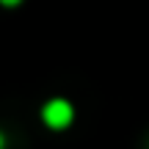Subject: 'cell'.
Returning <instances> with one entry per match:
<instances>
[{"label": "cell", "mask_w": 149, "mask_h": 149, "mask_svg": "<svg viewBox=\"0 0 149 149\" xmlns=\"http://www.w3.org/2000/svg\"><path fill=\"white\" fill-rule=\"evenodd\" d=\"M42 119L47 122V127L61 130V127H66V124L72 122V105H69L66 100H53V102H47V105H44Z\"/></svg>", "instance_id": "obj_1"}, {"label": "cell", "mask_w": 149, "mask_h": 149, "mask_svg": "<svg viewBox=\"0 0 149 149\" xmlns=\"http://www.w3.org/2000/svg\"><path fill=\"white\" fill-rule=\"evenodd\" d=\"M0 3H3V6H17L19 0H0Z\"/></svg>", "instance_id": "obj_2"}, {"label": "cell", "mask_w": 149, "mask_h": 149, "mask_svg": "<svg viewBox=\"0 0 149 149\" xmlns=\"http://www.w3.org/2000/svg\"><path fill=\"white\" fill-rule=\"evenodd\" d=\"M3 146H6V141H3V135H0V149H3Z\"/></svg>", "instance_id": "obj_3"}]
</instances>
